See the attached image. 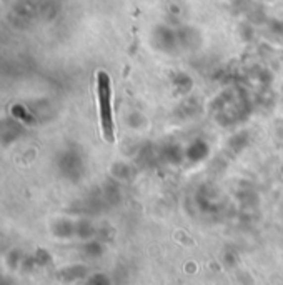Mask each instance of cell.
Masks as SVG:
<instances>
[{"label": "cell", "mask_w": 283, "mask_h": 285, "mask_svg": "<svg viewBox=\"0 0 283 285\" xmlns=\"http://www.w3.org/2000/svg\"><path fill=\"white\" fill-rule=\"evenodd\" d=\"M97 97H99V109H100V124L102 135L105 142H115V124H113V112H112V82L109 73L100 70L97 72Z\"/></svg>", "instance_id": "1"}]
</instances>
